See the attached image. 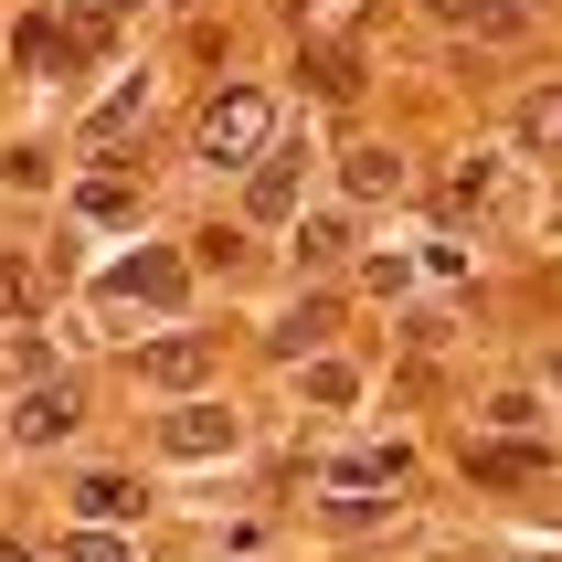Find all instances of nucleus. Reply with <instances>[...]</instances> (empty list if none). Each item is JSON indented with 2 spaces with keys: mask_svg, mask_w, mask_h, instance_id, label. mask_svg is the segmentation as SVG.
<instances>
[{
  "mask_svg": "<svg viewBox=\"0 0 562 562\" xmlns=\"http://www.w3.org/2000/svg\"><path fill=\"white\" fill-rule=\"evenodd\" d=\"M266 149H277V95L223 86L213 106H202V159H213V170H255Z\"/></svg>",
  "mask_w": 562,
  "mask_h": 562,
  "instance_id": "nucleus-1",
  "label": "nucleus"
},
{
  "mask_svg": "<svg viewBox=\"0 0 562 562\" xmlns=\"http://www.w3.org/2000/svg\"><path fill=\"white\" fill-rule=\"evenodd\" d=\"M138 382H159V393H191V382H213V340H149L138 361H127Z\"/></svg>",
  "mask_w": 562,
  "mask_h": 562,
  "instance_id": "nucleus-2",
  "label": "nucleus"
},
{
  "mask_svg": "<svg viewBox=\"0 0 562 562\" xmlns=\"http://www.w3.org/2000/svg\"><path fill=\"white\" fill-rule=\"evenodd\" d=\"M159 446H170V457H223V446H234V414L223 404H181V414H159Z\"/></svg>",
  "mask_w": 562,
  "mask_h": 562,
  "instance_id": "nucleus-3",
  "label": "nucleus"
},
{
  "mask_svg": "<svg viewBox=\"0 0 562 562\" xmlns=\"http://www.w3.org/2000/svg\"><path fill=\"white\" fill-rule=\"evenodd\" d=\"M75 414H86V404H75L64 382H43V393L11 404V436H22V446H64V436H75Z\"/></svg>",
  "mask_w": 562,
  "mask_h": 562,
  "instance_id": "nucleus-4",
  "label": "nucleus"
},
{
  "mask_svg": "<svg viewBox=\"0 0 562 562\" xmlns=\"http://www.w3.org/2000/svg\"><path fill=\"white\" fill-rule=\"evenodd\" d=\"M11 64H22V75H64V64H75V22L22 11V22H11Z\"/></svg>",
  "mask_w": 562,
  "mask_h": 562,
  "instance_id": "nucleus-5",
  "label": "nucleus"
},
{
  "mask_svg": "<svg viewBox=\"0 0 562 562\" xmlns=\"http://www.w3.org/2000/svg\"><path fill=\"white\" fill-rule=\"evenodd\" d=\"M509 138L531 159H562V86H531L520 106H509Z\"/></svg>",
  "mask_w": 562,
  "mask_h": 562,
  "instance_id": "nucleus-6",
  "label": "nucleus"
},
{
  "mask_svg": "<svg viewBox=\"0 0 562 562\" xmlns=\"http://www.w3.org/2000/svg\"><path fill=\"white\" fill-rule=\"evenodd\" d=\"M117 297H138V308H181V255H127Z\"/></svg>",
  "mask_w": 562,
  "mask_h": 562,
  "instance_id": "nucleus-7",
  "label": "nucleus"
},
{
  "mask_svg": "<svg viewBox=\"0 0 562 562\" xmlns=\"http://www.w3.org/2000/svg\"><path fill=\"white\" fill-rule=\"evenodd\" d=\"M75 509H86V520H106V531H117V520H138V488H127L117 468H95V477H75Z\"/></svg>",
  "mask_w": 562,
  "mask_h": 562,
  "instance_id": "nucleus-8",
  "label": "nucleus"
},
{
  "mask_svg": "<svg viewBox=\"0 0 562 562\" xmlns=\"http://www.w3.org/2000/svg\"><path fill=\"white\" fill-rule=\"evenodd\" d=\"M404 181H414L404 149H350V191H361V202H393Z\"/></svg>",
  "mask_w": 562,
  "mask_h": 562,
  "instance_id": "nucleus-9",
  "label": "nucleus"
},
{
  "mask_svg": "<svg viewBox=\"0 0 562 562\" xmlns=\"http://www.w3.org/2000/svg\"><path fill=\"white\" fill-rule=\"evenodd\" d=\"M425 11H436L446 32H509L520 22V0H425Z\"/></svg>",
  "mask_w": 562,
  "mask_h": 562,
  "instance_id": "nucleus-10",
  "label": "nucleus"
},
{
  "mask_svg": "<svg viewBox=\"0 0 562 562\" xmlns=\"http://www.w3.org/2000/svg\"><path fill=\"white\" fill-rule=\"evenodd\" d=\"M350 255V213H308L297 223V266H340Z\"/></svg>",
  "mask_w": 562,
  "mask_h": 562,
  "instance_id": "nucleus-11",
  "label": "nucleus"
},
{
  "mask_svg": "<svg viewBox=\"0 0 562 562\" xmlns=\"http://www.w3.org/2000/svg\"><path fill=\"white\" fill-rule=\"evenodd\" d=\"M245 202H255V213H266V223H277V213H297V159H266Z\"/></svg>",
  "mask_w": 562,
  "mask_h": 562,
  "instance_id": "nucleus-12",
  "label": "nucleus"
},
{
  "mask_svg": "<svg viewBox=\"0 0 562 562\" xmlns=\"http://www.w3.org/2000/svg\"><path fill=\"white\" fill-rule=\"evenodd\" d=\"M468 468L477 477H531V468H552V446H468Z\"/></svg>",
  "mask_w": 562,
  "mask_h": 562,
  "instance_id": "nucleus-13",
  "label": "nucleus"
},
{
  "mask_svg": "<svg viewBox=\"0 0 562 562\" xmlns=\"http://www.w3.org/2000/svg\"><path fill=\"white\" fill-rule=\"evenodd\" d=\"M266 340H277L286 361H297V350H318V340H329V297H308V308H297V318H277Z\"/></svg>",
  "mask_w": 562,
  "mask_h": 562,
  "instance_id": "nucleus-14",
  "label": "nucleus"
},
{
  "mask_svg": "<svg viewBox=\"0 0 562 562\" xmlns=\"http://www.w3.org/2000/svg\"><path fill=\"white\" fill-rule=\"evenodd\" d=\"M43 308V277H32L22 255H0V318H32Z\"/></svg>",
  "mask_w": 562,
  "mask_h": 562,
  "instance_id": "nucleus-15",
  "label": "nucleus"
},
{
  "mask_svg": "<svg viewBox=\"0 0 562 562\" xmlns=\"http://www.w3.org/2000/svg\"><path fill=\"white\" fill-rule=\"evenodd\" d=\"M446 202H457V213H488V202H499V159H468V170H457V191H446Z\"/></svg>",
  "mask_w": 562,
  "mask_h": 562,
  "instance_id": "nucleus-16",
  "label": "nucleus"
},
{
  "mask_svg": "<svg viewBox=\"0 0 562 562\" xmlns=\"http://www.w3.org/2000/svg\"><path fill=\"white\" fill-rule=\"evenodd\" d=\"M127 11H149V0H75V43H106V22H127Z\"/></svg>",
  "mask_w": 562,
  "mask_h": 562,
  "instance_id": "nucleus-17",
  "label": "nucleus"
},
{
  "mask_svg": "<svg viewBox=\"0 0 562 562\" xmlns=\"http://www.w3.org/2000/svg\"><path fill=\"white\" fill-rule=\"evenodd\" d=\"M64 562H127V541H117V531H106V520H86V531L64 541Z\"/></svg>",
  "mask_w": 562,
  "mask_h": 562,
  "instance_id": "nucleus-18",
  "label": "nucleus"
},
{
  "mask_svg": "<svg viewBox=\"0 0 562 562\" xmlns=\"http://www.w3.org/2000/svg\"><path fill=\"white\" fill-rule=\"evenodd\" d=\"M308 64H318V75H308L318 95H350V86H361V75H350V54H308Z\"/></svg>",
  "mask_w": 562,
  "mask_h": 562,
  "instance_id": "nucleus-19",
  "label": "nucleus"
},
{
  "mask_svg": "<svg viewBox=\"0 0 562 562\" xmlns=\"http://www.w3.org/2000/svg\"><path fill=\"white\" fill-rule=\"evenodd\" d=\"M0 562H54V552H22V541H0Z\"/></svg>",
  "mask_w": 562,
  "mask_h": 562,
  "instance_id": "nucleus-20",
  "label": "nucleus"
}]
</instances>
